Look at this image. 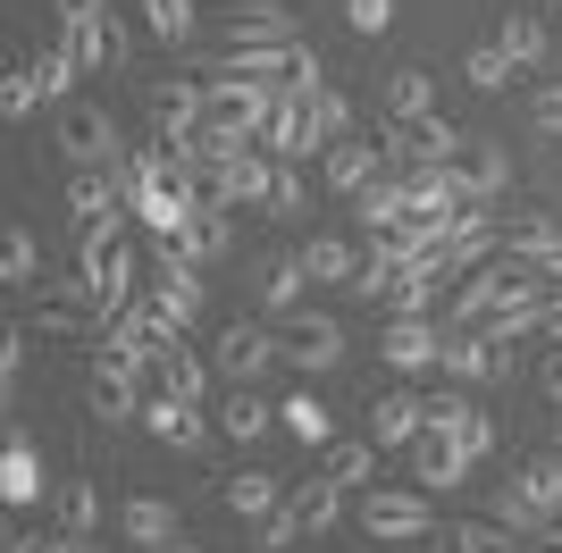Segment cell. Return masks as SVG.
Returning <instances> with one entry per match:
<instances>
[{"label":"cell","mask_w":562,"mask_h":553,"mask_svg":"<svg viewBox=\"0 0 562 553\" xmlns=\"http://www.w3.org/2000/svg\"><path fill=\"white\" fill-rule=\"evenodd\" d=\"M520 553H562V520H546V529L529 537V545H520Z\"/></svg>","instance_id":"cell-56"},{"label":"cell","mask_w":562,"mask_h":553,"mask_svg":"<svg viewBox=\"0 0 562 553\" xmlns=\"http://www.w3.org/2000/svg\"><path fill=\"white\" fill-rule=\"evenodd\" d=\"M495 252H504V218H495V210H462V218L446 227V244H437V260H428V269L470 276L479 260H495Z\"/></svg>","instance_id":"cell-15"},{"label":"cell","mask_w":562,"mask_h":553,"mask_svg":"<svg viewBox=\"0 0 562 553\" xmlns=\"http://www.w3.org/2000/svg\"><path fill=\"white\" fill-rule=\"evenodd\" d=\"M504 59H513L520 76L546 68V59H554V25H546L538 9H504Z\"/></svg>","instance_id":"cell-34"},{"label":"cell","mask_w":562,"mask_h":553,"mask_svg":"<svg viewBox=\"0 0 562 553\" xmlns=\"http://www.w3.org/2000/svg\"><path fill=\"white\" fill-rule=\"evenodd\" d=\"M202 84H211V126L227 143H260V135H269L285 84H260V76H202Z\"/></svg>","instance_id":"cell-5"},{"label":"cell","mask_w":562,"mask_h":553,"mask_svg":"<svg viewBox=\"0 0 562 553\" xmlns=\"http://www.w3.org/2000/svg\"><path fill=\"white\" fill-rule=\"evenodd\" d=\"M93 537H101V486L68 478L59 486V545H93Z\"/></svg>","instance_id":"cell-36"},{"label":"cell","mask_w":562,"mask_h":553,"mask_svg":"<svg viewBox=\"0 0 562 553\" xmlns=\"http://www.w3.org/2000/svg\"><path fill=\"white\" fill-rule=\"evenodd\" d=\"M303 276L311 285H352V276H361V244H345V235H303Z\"/></svg>","instance_id":"cell-35"},{"label":"cell","mask_w":562,"mask_h":553,"mask_svg":"<svg viewBox=\"0 0 562 553\" xmlns=\"http://www.w3.org/2000/svg\"><path fill=\"white\" fill-rule=\"evenodd\" d=\"M34 101H43L34 68H9V76H0V117H9V126H25V117H34Z\"/></svg>","instance_id":"cell-50"},{"label":"cell","mask_w":562,"mask_h":553,"mask_svg":"<svg viewBox=\"0 0 562 553\" xmlns=\"http://www.w3.org/2000/svg\"><path fill=\"white\" fill-rule=\"evenodd\" d=\"M446 177L462 184L470 210H487V202H504V193H513V151H504L495 135H462V151L446 160Z\"/></svg>","instance_id":"cell-11"},{"label":"cell","mask_w":562,"mask_h":553,"mask_svg":"<svg viewBox=\"0 0 562 553\" xmlns=\"http://www.w3.org/2000/svg\"><path fill=\"white\" fill-rule=\"evenodd\" d=\"M269 177H278V160H269V151H235V160H218L211 177H202V202L211 210H260L269 202Z\"/></svg>","instance_id":"cell-12"},{"label":"cell","mask_w":562,"mask_h":553,"mask_svg":"<svg viewBox=\"0 0 562 553\" xmlns=\"http://www.w3.org/2000/svg\"><path fill=\"white\" fill-rule=\"evenodd\" d=\"M76 269L93 276V311H101V327H110L117 311L135 302V276H151L126 235H76Z\"/></svg>","instance_id":"cell-3"},{"label":"cell","mask_w":562,"mask_h":553,"mask_svg":"<svg viewBox=\"0 0 562 553\" xmlns=\"http://www.w3.org/2000/svg\"><path fill=\"white\" fill-rule=\"evenodd\" d=\"M420 437H428V403L420 394H378L370 403V444L378 453H412Z\"/></svg>","instance_id":"cell-23"},{"label":"cell","mask_w":562,"mask_h":553,"mask_svg":"<svg viewBox=\"0 0 562 553\" xmlns=\"http://www.w3.org/2000/svg\"><path fill=\"white\" fill-rule=\"evenodd\" d=\"M428 428H446V437L462 444L470 461H487V453H495V419L470 403V386H446V394H437V403H428Z\"/></svg>","instance_id":"cell-18"},{"label":"cell","mask_w":562,"mask_h":553,"mask_svg":"<svg viewBox=\"0 0 562 553\" xmlns=\"http://www.w3.org/2000/svg\"><path fill=\"white\" fill-rule=\"evenodd\" d=\"M260 210H269V218H303V210H311V184H303V168H294V160H278L269 202H260Z\"/></svg>","instance_id":"cell-48"},{"label":"cell","mask_w":562,"mask_h":553,"mask_svg":"<svg viewBox=\"0 0 562 553\" xmlns=\"http://www.w3.org/2000/svg\"><path fill=\"white\" fill-rule=\"evenodd\" d=\"M538 9H562V0H538Z\"/></svg>","instance_id":"cell-59"},{"label":"cell","mask_w":562,"mask_h":553,"mask_svg":"<svg viewBox=\"0 0 562 553\" xmlns=\"http://www.w3.org/2000/svg\"><path fill=\"white\" fill-rule=\"evenodd\" d=\"M0 285H9V294H43V252H34L25 227L0 235Z\"/></svg>","instance_id":"cell-38"},{"label":"cell","mask_w":562,"mask_h":553,"mask_svg":"<svg viewBox=\"0 0 562 553\" xmlns=\"http://www.w3.org/2000/svg\"><path fill=\"white\" fill-rule=\"evenodd\" d=\"M328 478L345 486V495H370V478H378V444H370V437L328 444Z\"/></svg>","instance_id":"cell-40"},{"label":"cell","mask_w":562,"mask_h":553,"mask_svg":"<svg viewBox=\"0 0 562 553\" xmlns=\"http://www.w3.org/2000/svg\"><path fill=\"white\" fill-rule=\"evenodd\" d=\"M294 50L303 43H227L202 76H260V84H285V76H294Z\"/></svg>","instance_id":"cell-26"},{"label":"cell","mask_w":562,"mask_h":553,"mask_svg":"<svg viewBox=\"0 0 562 553\" xmlns=\"http://www.w3.org/2000/svg\"><path fill=\"white\" fill-rule=\"evenodd\" d=\"M437 545H446V553H513L520 537L487 511V520H453V529H437Z\"/></svg>","instance_id":"cell-42"},{"label":"cell","mask_w":562,"mask_h":553,"mask_svg":"<svg viewBox=\"0 0 562 553\" xmlns=\"http://www.w3.org/2000/svg\"><path fill=\"white\" fill-rule=\"evenodd\" d=\"M211 269H193L177 244H151V319H160V336H186V327H202V311H211V285H202Z\"/></svg>","instance_id":"cell-2"},{"label":"cell","mask_w":562,"mask_h":553,"mask_svg":"<svg viewBox=\"0 0 562 553\" xmlns=\"http://www.w3.org/2000/svg\"><path fill=\"white\" fill-rule=\"evenodd\" d=\"M386 117H446L437 110V76L428 68H395L386 76Z\"/></svg>","instance_id":"cell-39"},{"label":"cell","mask_w":562,"mask_h":553,"mask_svg":"<svg viewBox=\"0 0 562 553\" xmlns=\"http://www.w3.org/2000/svg\"><path fill=\"white\" fill-rule=\"evenodd\" d=\"M311 126H319V143H345L352 135V101L336 84H319V92H311ZM319 160H328V151H319Z\"/></svg>","instance_id":"cell-47"},{"label":"cell","mask_w":562,"mask_h":553,"mask_svg":"<svg viewBox=\"0 0 562 553\" xmlns=\"http://www.w3.org/2000/svg\"><path fill=\"white\" fill-rule=\"evenodd\" d=\"M34 336H59V345H93V336H101V319H93V311H76V302H34Z\"/></svg>","instance_id":"cell-41"},{"label":"cell","mask_w":562,"mask_h":553,"mask_svg":"<svg viewBox=\"0 0 562 553\" xmlns=\"http://www.w3.org/2000/svg\"><path fill=\"white\" fill-rule=\"evenodd\" d=\"M143 377L135 369H117V361H93V377H85V403H93L101 428H126V419H143Z\"/></svg>","instance_id":"cell-20"},{"label":"cell","mask_w":562,"mask_h":553,"mask_svg":"<svg viewBox=\"0 0 562 553\" xmlns=\"http://www.w3.org/2000/svg\"><path fill=\"white\" fill-rule=\"evenodd\" d=\"M395 276H403V252L386 244V235H370V252H361V276H352V294H361V302H386V294H395Z\"/></svg>","instance_id":"cell-43"},{"label":"cell","mask_w":562,"mask_h":553,"mask_svg":"<svg viewBox=\"0 0 562 553\" xmlns=\"http://www.w3.org/2000/svg\"><path fill=\"white\" fill-rule=\"evenodd\" d=\"M0 495H9V511H34V504L50 495L43 453H34V437H25V428H9V453H0Z\"/></svg>","instance_id":"cell-25"},{"label":"cell","mask_w":562,"mask_h":553,"mask_svg":"<svg viewBox=\"0 0 562 553\" xmlns=\"http://www.w3.org/2000/svg\"><path fill=\"white\" fill-rule=\"evenodd\" d=\"M470 470H479V461H470L462 444L446 437V428H428V437L412 444V478H420V486H437V495H446V486H462Z\"/></svg>","instance_id":"cell-31"},{"label":"cell","mask_w":562,"mask_h":553,"mask_svg":"<svg viewBox=\"0 0 562 553\" xmlns=\"http://www.w3.org/2000/svg\"><path fill=\"white\" fill-rule=\"evenodd\" d=\"M143 386H151V394H177V403H211L218 369L202 361L186 336H160V352H151V369H143Z\"/></svg>","instance_id":"cell-13"},{"label":"cell","mask_w":562,"mask_h":553,"mask_svg":"<svg viewBox=\"0 0 562 553\" xmlns=\"http://www.w3.org/2000/svg\"><path fill=\"white\" fill-rule=\"evenodd\" d=\"M135 9H143V25H151L168 50H186V43H193V0H135Z\"/></svg>","instance_id":"cell-46"},{"label":"cell","mask_w":562,"mask_h":553,"mask_svg":"<svg viewBox=\"0 0 562 553\" xmlns=\"http://www.w3.org/2000/svg\"><path fill=\"white\" fill-rule=\"evenodd\" d=\"M538 336H546V345H562V294L546 302V327H538Z\"/></svg>","instance_id":"cell-57"},{"label":"cell","mask_w":562,"mask_h":553,"mask_svg":"<svg viewBox=\"0 0 562 553\" xmlns=\"http://www.w3.org/2000/svg\"><path fill=\"white\" fill-rule=\"evenodd\" d=\"M319 177H328V193H361L370 177H386V143L378 135H345V143H328V160H319Z\"/></svg>","instance_id":"cell-22"},{"label":"cell","mask_w":562,"mask_h":553,"mask_svg":"<svg viewBox=\"0 0 562 553\" xmlns=\"http://www.w3.org/2000/svg\"><path fill=\"white\" fill-rule=\"evenodd\" d=\"M143 428H151L168 453H202V444L218 437V419L202 411V403H177V394H143Z\"/></svg>","instance_id":"cell-16"},{"label":"cell","mask_w":562,"mask_h":553,"mask_svg":"<svg viewBox=\"0 0 562 553\" xmlns=\"http://www.w3.org/2000/svg\"><path fill=\"white\" fill-rule=\"evenodd\" d=\"M260 151H269V160H294V168L328 151V143H319V126H311V101H303V92H278V117H269Z\"/></svg>","instance_id":"cell-19"},{"label":"cell","mask_w":562,"mask_h":553,"mask_svg":"<svg viewBox=\"0 0 562 553\" xmlns=\"http://www.w3.org/2000/svg\"><path fill=\"white\" fill-rule=\"evenodd\" d=\"M177 252H186L193 269H218V260L235 252V210H211V202H202V210L186 218V235H177Z\"/></svg>","instance_id":"cell-30"},{"label":"cell","mask_w":562,"mask_h":553,"mask_svg":"<svg viewBox=\"0 0 562 553\" xmlns=\"http://www.w3.org/2000/svg\"><path fill=\"white\" fill-rule=\"evenodd\" d=\"M513 76H520V68L504 59V43H479V50L462 59V84H479V92H504Z\"/></svg>","instance_id":"cell-49"},{"label":"cell","mask_w":562,"mask_h":553,"mask_svg":"<svg viewBox=\"0 0 562 553\" xmlns=\"http://www.w3.org/2000/svg\"><path fill=\"white\" fill-rule=\"evenodd\" d=\"M117 537H126L135 553L186 545V511L168 504V495H126V504H117Z\"/></svg>","instance_id":"cell-17"},{"label":"cell","mask_w":562,"mask_h":553,"mask_svg":"<svg viewBox=\"0 0 562 553\" xmlns=\"http://www.w3.org/2000/svg\"><path fill=\"white\" fill-rule=\"evenodd\" d=\"M143 117H151V143H186L211 126V84L202 76H168V84L143 92Z\"/></svg>","instance_id":"cell-10"},{"label":"cell","mask_w":562,"mask_h":553,"mask_svg":"<svg viewBox=\"0 0 562 553\" xmlns=\"http://www.w3.org/2000/svg\"><path fill=\"white\" fill-rule=\"evenodd\" d=\"M285 495H294V486H285L278 470H235V478H227V511H235V520H252V529L269 520V511H285Z\"/></svg>","instance_id":"cell-33"},{"label":"cell","mask_w":562,"mask_h":553,"mask_svg":"<svg viewBox=\"0 0 562 553\" xmlns=\"http://www.w3.org/2000/svg\"><path fill=\"white\" fill-rule=\"evenodd\" d=\"M278 361H285V336H269L260 319H227V327H218V345H211L218 386H260Z\"/></svg>","instance_id":"cell-8"},{"label":"cell","mask_w":562,"mask_h":553,"mask_svg":"<svg viewBox=\"0 0 562 553\" xmlns=\"http://www.w3.org/2000/svg\"><path fill=\"white\" fill-rule=\"evenodd\" d=\"M227 43H303V18L285 0H244L227 9Z\"/></svg>","instance_id":"cell-27"},{"label":"cell","mask_w":562,"mask_h":553,"mask_svg":"<svg viewBox=\"0 0 562 553\" xmlns=\"http://www.w3.org/2000/svg\"><path fill=\"white\" fill-rule=\"evenodd\" d=\"M285 361L303 369V377L345 369V319H328V311H294V319H285Z\"/></svg>","instance_id":"cell-14"},{"label":"cell","mask_w":562,"mask_h":553,"mask_svg":"<svg viewBox=\"0 0 562 553\" xmlns=\"http://www.w3.org/2000/svg\"><path fill=\"white\" fill-rule=\"evenodd\" d=\"M294 537H303V529H294V511H269V520H260V553H285Z\"/></svg>","instance_id":"cell-54"},{"label":"cell","mask_w":562,"mask_h":553,"mask_svg":"<svg viewBox=\"0 0 562 553\" xmlns=\"http://www.w3.org/2000/svg\"><path fill=\"white\" fill-rule=\"evenodd\" d=\"M160 553H202V545H160Z\"/></svg>","instance_id":"cell-58"},{"label":"cell","mask_w":562,"mask_h":553,"mask_svg":"<svg viewBox=\"0 0 562 553\" xmlns=\"http://www.w3.org/2000/svg\"><path fill=\"white\" fill-rule=\"evenodd\" d=\"M76 76H85V59H76L68 43H50L43 59H34V84H43V101H76Z\"/></svg>","instance_id":"cell-44"},{"label":"cell","mask_w":562,"mask_h":553,"mask_svg":"<svg viewBox=\"0 0 562 553\" xmlns=\"http://www.w3.org/2000/svg\"><path fill=\"white\" fill-rule=\"evenodd\" d=\"M59 43L85 59V76H126L135 68V43L117 25L110 0H59Z\"/></svg>","instance_id":"cell-1"},{"label":"cell","mask_w":562,"mask_h":553,"mask_svg":"<svg viewBox=\"0 0 562 553\" xmlns=\"http://www.w3.org/2000/svg\"><path fill=\"white\" fill-rule=\"evenodd\" d=\"M345 504H352V495L328 478V470H319V478H303L294 495H285V511H294V529H303V537H328L336 520H345Z\"/></svg>","instance_id":"cell-28"},{"label":"cell","mask_w":562,"mask_h":553,"mask_svg":"<svg viewBox=\"0 0 562 553\" xmlns=\"http://www.w3.org/2000/svg\"><path fill=\"white\" fill-rule=\"evenodd\" d=\"M18 369H25V327L0 336V394H18Z\"/></svg>","instance_id":"cell-53"},{"label":"cell","mask_w":562,"mask_h":553,"mask_svg":"<svg viewBox=\"0 0 562 553\" xmlns=\"http://www.w3.org/2000/svg\"><path fill=\"white\" fill-rule=\"evenodd\" d=\"M352 520L370 545H412V537H437V504H428L420 486H370V495H352Z\"/></svg>","instance_id":"cell-4"},{"label":"cell","mask_w":562,"mask_h":553,"mask_svg":"<svg viewBox=\"0 0 562 553\" xmlns=\"http://www.w3.org/2000/svg\"><path fill=\"white\" fill-rule=\"evenodd\" d=\"M446 352V319H386L378 327V361L386 369H437Z\"/></svg>","instance_id":"cell-21"},{"label":"cell","mask_w":562,"mask_h":553,"mask_svg":"<svg viewBox=\"0 0 562 553\" xmlns=\"http://www.w3.org/2000/svg\"><path fill=\"white\" fill-rule=\"evenodd\" d=\"M538 386H546V403H554V411H562V345H554V352H546V361H538Z\"/></svg>","instance_id":"cell-55"},{"label":"cell","mask_w":562,"mask_h":553,"mask_svg":"<svg viewBox=\"0 0 562 553\" xmlns=\"http://www.w3.org/2000/svg\"><path fill=\"white\" fill-rule=\"evenodd\" d=\"M211 419H218V437H235V444H260L269 428H278V403H260V386H227Z\"/></svg>","instance_id":"cell-29"},{"label":"cell","mask_w":562,"mask_h":553,"mask_svg":"<svg viewBox=\"0 0 562 553\" xmlns=\"http://www.w3.org/2000/svg\"><path fill=\"white\" fill-rule=\"evenodd\" d=\"M278 428H285V437H303V444H328V403H319V394H285Z\"/></svg>","instance_id":"cell-45"},{"label":"cell","mask_w":562,"mask_h":553,"mask_svg":"<svg viewBox=\"0 0 562 553\" xmlns=\"http://www.w3.org/2000/svg\"><path fill=\"white\" fill-rule=\"evenodd\" d=\"M529 126H538V135H562V84H538V92H529Z\"/></svg>","instance_id":"cell-52"},{"label":"cell","mask_w":562,"mask_h":553,"mask_svg":"<svg viewBox=\"0 0 562 553\" xmlns=\"http://www.w3.org/2000/svg\"><path fill=\"white\" fill-rule=\"evenodd\" d=\"M513 486L529 495V511L538 520H562V453H538V461H520Z\"/></svg>","instance_id":"cell-37"},{"label":"cell","mask_w":562,"mask_h":553,"mask_svg":"<svg viewBox=\"0 0 562 553\" xmlns=\"http://www.w3.org/2000/svg\"><path fill=\"white\" fill-rule=\"evenodd\" d=\"M378 143H386V168H446L462 151V126L453 117H378Z\"/></svg>","instance_id":"cell-9"},{"label":"cell","mask_w":562,"mask_h":553,"mask_svg":"<svg viewBox=\"0 0 562 553\" xmlns=\"http://www.w3.org/2000/svg\"><path fill=\"white\" fill-rule=\"evenodd\" d=\"M453 386H513L520 377V345H495L487 327H446V352H437Z\"/></svg>","instance_id":"cell-6"},{"label":"cell","mask_w":562,"mask_h":553,"mask_svg":"<svg viewBox=\"0 0 562 553\" xmlns=\"http://www.w3.org/2000/svg\"><path fill=\"white\" fill-rule=\"evenodd\" d=\"M303 252H278V260H260V276H252V294H260V311H269V319H294V311H303Z\"/></svg>","instance_id":"cell-32"},{"label":"cell","mask_w":562,"mask_h":553,"mask_svg":"<svg viewBox=\"0 0 562 553\" xmlns=\"http://www.w3.org/2000/svg\"><path fill=\"white\" fill-rule=\"evenodd\" d=\"M345 25L361 34V43H378V34L395 25V0H345Z\"/></svg>","instance_id":"cell-51"},{"label":"cell","mask_w":562,"mask_h":553,"mask_svg":"<svg viewBox=\"0 0 562 553\" xmlns=\"http://www.w3.org/2000/svg\"><path fill=\"white\" fill-rule=\"evenodd\" d=\"M59 151L68 168H126V126L101 101H59Z\"/></svg>","instance_id":"cell-7"},{"label":"cell","mask_w":562,"mask_h":553,"mask_svg":"<svg viewBox=\"0 0 562 553\" xmlns=\"http://www.w3.org/2000/svg\"><path fill=\"white\" fill-rule=\"evenodd\" d=\"M352 218L370 235H395V227H412V184H403V168H386V177H370L361 193H352Z\"/></svg>","instance_id":"cell-24"}]
</instances>
